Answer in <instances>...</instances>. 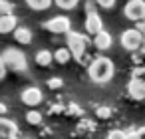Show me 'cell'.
Returning <instances> with one entry per match:
<instances>
[{
	"label": "cell",
	"instance_id": "6da1fadb",
	"mask_svg": "<svg viewBox=\"0 0 145 139\" xmlns=\"http://www.w3.org/2000/svg\"><path fill=\"white\" fill-rule=\"evenodd\" d=\"M88 76H89V80L93 84H99V85L107 84L115 76V64L109 58H105V56H97L88 66Z\"/></svg>",
	"mask_w": 145,
	"mask_h": 139
},
{
	"label": "cell",
	"instance_id": "7a4b0ae2",
	"mask_svg": "<svg viewBox=\"0 0 145 139\" xmlns=\"http://www.w3.org/2000/svg\"><path fill=\"white\" fill-rule=\"evenodd\" d=\"M66 48L70 50V54H72V58L74 60H82V56L88 52V46L91 44V40L88 38V34H80V32H74V30H70L68 34H66Z\"/></svg>",
	"mask_w": 145,
	"mask_h": 139
},
{
	"label": "cell",
	"instance_id": "3957f363",
	"mask_svg": "<svg viewBox=\"0 0 145 139\" xmlns=\"http://www.w3.org/2000/svg\"><path fill=\"white\" fill-rule=\"evenodd\" d=\"M2 62H4V66H6V70H10V72L24 74V72L28 70V60H26L24 52H20V50H16V48H8V50H4V54H2Z\"/></svg>",
	"mask_w": 145,
	"mask_h": 139
},
{
	"label": "cell",
	"instance_id": "277c9868",
	"mask_svg": "<svg viewBox=\"0 0 145 139\" xmlns=\"http://www.w3.org/2000/svg\"><path fill=\"white\" fill-rule=\"evenodd\" d=\"M143 42H145V38H143V34L137 28H129V30L121 32V46L127 52H139Z\"/></svg>",
	"mask_w": 145,
	"mask_h": 139
},
{
	"label": "cell",
	"instance_id": "5b68a950",
	"mask_svg": "<svg viewBox=\"0 0 145 139\" xmlns=\"http://www.w3.org/2000/svg\"><path fill=\"white\" fill-rule=\"evenodd\" d=\"M42 28L52 34H68L72 30V20L68 16H54V18L42 22Z\"/></svg>",
	"mask_w": 145,
	"mask_h": 139
},
{
	"label": "cell",
	"instance_id": "8992f818",
	"mask_svg": "<svg viewBox=\"0 0 145 139\" xmlns=\"http://www.w3.org/2000/svg\"><path fill=\"white\" fill-rule=\"evenodd\" d=\"M123 14L131 22L145 20V0H127V4L123 8Z\"/></svg>",
	"mask_w": 145,
	"mask_h": 139
},
{
	"label": "cell",
	"instance_id": "52a82bcc",
	"mask_svg": "<svg viewBox=\"0 0 145 139\" xmlns=\"http://www.w3.org/2000/svg\"><path fill=\"white\" fill-rule=\"evenodd\" d=\"M42 97H44L42 89H40V87H34V85L26 87V89L20 93L22 103H24V105H28V107H36V105H40V103H42Z\"/></svg>",
	"mask_w": 145,
	"mask_h": 139
},
{
	"label": "cell",
	"instance_id": "ba28073f",
	"mask_svg": "<svg viewBox=\"0 0 145 139\" xmlns=\"http://www.w3.org/2000/svg\"><path fill=\"white\" fill-rule=\"evenodd\" d=\"M127 95L135 101H145V80L131 78L127 84Z\"/></svg>",
	"mask_w": 145,
	"mask_h": 139
},
{
	"label": "cell",
	"instance_id": "9c48e42d",
	"mask_svg": "<svg viewBox=\"0 0 145 139\" xmlns=\"http://www.w3.org/2000/svg\"><path fill=\"white\" fill-rule=\"evenodd\" d=\"M101 30H103V20H101V16H99L97 12L86 14V34L95 36V34L101 32Z\"/></svg>",
	"mask_w": 145,
	"mask_h": 139
},
{
	"label": "cell",
	"instance_id": "30bf717a",
	"mask_svg": "<svg viewBox=\"0 0 145 139\" xmlns=\"http://www.w3.org/2000/svg\"><path fill=\"white\" fill-rule=\"evenodd\" d=\"M91 46H93L95 50H99V52H105V50H109V48L113 46V38H111V34H109V32L101 30V32H97V34L93 36Z\"/></svg>",
	"mask_w": 145,
	"mask_h": 139
},
{
	"label": "cell",
	"instance_id": "8fae6325",
	"mask_svg": "<svg viewBox=\"0 0 145 139\" xmlns=\"http://www.w3.org/2000/svg\"><path fill=\"white\" fill-rule=\"evenodd\" d=\"M18 135V125L12 119H0V139Z\"/></svg>",
	"mask_w": 145,
	"mask_h": 139
},
{
	"label": "cell",
	"instance_id": "7c38bea8",
	"mask_svg": "<svg viewBox=\"0 0 145 139\" xmlns=\"http://www.w3.org/2000/svg\"><path fill=\"white\" fill-rule=\"evenodd\" d=\"M16 16L14 14H4L0 16V34H12L16 30Z\"/></svg>",
	"mask_w": 145,
	"mask_h": 139
},
{
	"label": "cell",
	"instance_id": "4fadbf2b",
	"mask_svg": "<svg viewBox=\"0 0 145 139\" xmlns=\"http://www.w3.org/2000/svg\"><path fill=\"white\" fill-rule=\"evenodd\" d=\"M18 44H30L32 42V30L26 26H16V30L12 32Z\"/></svg>",
	"mask_w": 145,
	"mask_h": 139
},
{
	"label": "cell",
	"instance_id": "5bb4252c",
	"mask_svg": "<svg viewBox=\"0 0 145 139\" xmlns=\"http://www.w3.org/2000/svg\"><path fill=\"white\" fill-rule=\"evenodd\" d=\"M36 64L38 66H42V68H48L52 62H54V52H50V50H40L38 54H36Z\"/></svg>",
	"mask_w": 145,
	"mask_h": 139
},
{
	"label": "cell",
	"instance_id": "9a60e30c",
	"mask_svg": "<svg viewBox=\"0 0 145 139\" xmlns=\"http://www.w3.org/2000/svg\"><path fill=\"white\" fill-rule=\"evenodd\" d=\"M72 60V54H70V50L68 48H58L56 52H54V62H58V64H68Z\"/></svg>",
	"mask_w": 145,
	"mask_h": 139
},
{
	"label": "cell",
	"instance_id": "2e32d148",
	"mask_svg": "<svg viewBox=\"0 0 145 139\" xmlns=\"http://www.w3.org/2000/svg\"><path fill=\"white\" fill-rule=\"evenodd\" d=\"M95 129V121L88 119V117H80V123H78V133H91Z\"/></svg>",
	"mask_w": 145,
	"mask_h": 139
},
{
	"label": "cell",
	"instance_id": "e0dca14e",
	"mask_svg": "<svg viewBox=\"0 0 145 139\" xmlns=\"http://www.w3.org/2000/svg\"><path fill=\"white\" fill-rule=\"evenodd\" d=\"M52 2L54 0H26V4L32 8V10H48L50 6H52Z\"/></svg>",
	"mask_w": 145,
	"mask_h": 139
},
{
	"label": "cell",
	"instance_id": "ac0fdd59",
	"mask_svg": "<svg viewBox=\"0 0 145 139\" xmlns=\"http://www.w3.org/2000/svg\"><path fill=\"white\" fill-rule=\"evenodd\" d=\"M64 113L70 115V117H84V107H80L78 103H70L68 107H64Z\"/></svg>",
	"mask_w": 145,
	"mask_h": 139
},
{
	"label": "cell",
	"instance_id": "d6986e66",
	"mask_svg": "<svg viewBox=\"0 0 145 139\" xmlns=\"http://www.w3.org/2000/svg\"><path fill=\"white\" fill-rule=\"evenodd\" d=\"M113 115V109L109 107V105H97L95 107V117H99V119H109Z\"/></svg>",
	"mask_w": 145,
	"mask_h": 139
},
{
	"label": "cell",
	"instance_id": "ffe728a7",
	"mask_svg": "<svg viewBox=\"0 0 145 139\" xmlns=\"http://www.w3.org/2000/svg\"><path fill=\"white\" fill-rule=\"evenodd\" d=\"M26 121H28L30 125H40V123H42V113L36 111V109H30V111L26 113Z\"/></svg>",
	"mask_w": 145,
	"mask_h": 139
},
{
	"label": "cell",
	"instance_id": "44dd1931",
	"mask_svg": "<svg viewBox=\"0 0 145 139\" xmlns=\"http://www.w3.org/2000/svg\"><path fill=\"white\" fill-rule=\"evenodd\" d=\"M78 2L80 0H54V4L58 8H62V10H74L78 6Z\"/></svg>",
	"mask_w": 145,
	"mask_h": 139
},
{
	"label": "cell",
	"instance_id": "7402d4cb",
	"mask_svg": "<svg viewBox=\"0 0 145 139\" xmlns=\"http://www.w3.org/2000/svg\"><path fill=\"white\" fill-rule=\"evenodd\" d=\"M14 12V4L8 2V0H0V16L4 14H12Z\"/></svg>",
	"mask_w": 145,
	"mask_h": 139
},
{
	"label": "cell",
	"instance_id": "603a6c76",
	"mask_svg": "<svg viewBox=\"0 0 145 139\" xmlns=\"http://www.w3.org/2000/svg\"><path fill=\"white\" fill-rule=\"evenodd\" d=\"M105 139H127V133L123 129H111V131H107Z\"/></svg>",
	"mask_w": 145,
	"mask_h": 139
},
{
	"label": "cell",
	"instance_id": "cb8c5ba5",
	"mask_svg": "<svg viewBox=\"0 0 145 139\" xmlns=\"http://www.w3.org/2000/svg\"><path fill=\"white\" fill-rule=\"evenodd\" d=\"M62 85H64V80H62V78H58V76L48 80V87H50V89H60Z\"/></svg>",
	"mask_w": 145,
	"mask_h": 139
},
{
	"label": "cell",
	"instance_id": "d4e9b609",
	"mask_svg": "<svg viewBox=\"0 0 145 139\" xmlns=\"http://www.w3.org/2000/svg\"><path fill=\"white\" fill-rule=\"evenodd\" d=\"M95 4L99 8H103V10H111L115 6V0H95Z\"/></svg>",
	"mask_w": 145,
	"mask_h": 139
},
{
	"label": "cell",
	"instance_id": "484cf974",
	"mask_svg": "<svg viewBox=\"0 0 145 139\" xmlns=\"http://www.w3.org/2000/svg\"><path fill=\"white\" fill-rule=\"evenodd\" d=\"M86 14H93V12H97L95 10V2H93V0H86Z\"/></svg>",
	"mask_w": 145,
	"mask_h": 139
},
{
	"label": "cell",
	"instance_id": "4316f807",
	"mask_svg": "<svg viewBox=\"0 0 145 139\" xmlns=\"http://www.w3.org/2000/svg\"><path fill=\"white\" fill-rule=\"evenodd\" d=\"M135 28L143 34V38H145V20H141V22H135Z\"/></svg>",
	"mask_w": 145,
	"mask_h": 139
},
{
	"label": "cell",
	"instance_id": "83f0119b",
	"mask_svg": "<svg viewBox=\"0 0 145 139\" xmlns=\"http://www.w3.org/2000/svg\"><path fill=\"white\" fill-rule=\"evenodd\" d=\"M6 66H4V62H2V58H0V80H4V76H6Z\"/></svg>",
	"mask_w": 145,
	"mask_h": 139
},
{
	"label": "cell",
	"instance_id": "f1b7e54d",
	"mask_svg": "<svg viewBox=\"0 0 145 139\" xmlns=\"http://www.w3.org/2000/svg\"><path fill=\"white\" fill-rule=\"evenodd\" d=\"M8 111V107H6V103H2V101H0V115H4Z\"/></svg>",
	"mask_w": 145,
	"mask_h": 139
},
{
	"label": "cell",
	"instance_id": "f546056e",
	"mask_svg": "<svg viewBox=\"0 0 145 139\" xmlns=\"http://www.w3.org/2000/svg\"><path fill=\"white\" fill-rule=\"evenodd\" d=\"M50 111H52V113H58V111H64V107H62V105H54Z\"/></svg>",
	"mask_w": 145,
	"mask_h": 139
},
{
	"label": "cell",
	"instance_id": "4dcf8cb0",
	"mask_svg": "<svg viewBox=\"0 0 145 139\" xmlns=\"http://www.w3.org/2000/svg\"><path fill=\"white\" fill-rule=\"evenodd\" d=\"M6 139H18V137H16V135H14V137H6Z\"/></svg>",
	"mask_w": 145,
	"mask_h": 139
},
{
	"label": "cell",
	"instance_id": "1f68e13d",
	"mask_svg": "<svg viewBox=\"0 0 145 139\" xmlns=\"http://www.w3.org/2000/svg\"><path fill=\"white\" fill-rule=\"evenodd\" d=\"M24 139H32V137H24Z\"/></svg>",
	"mask_w": 145,
	"mask_h": 139
}]
</instances>
